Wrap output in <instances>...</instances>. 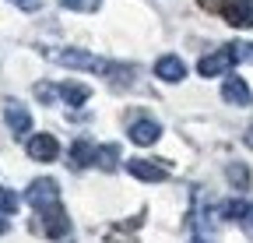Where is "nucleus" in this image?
Masks as SVG:
<instances>
[{"mask_svg":"<svg viewBox=\"0 0 253 243\" xmlns=\"http://www.w3.org/2000/svg\"><path fill=\"white\" fill-rule=\"evenodd\" d=\"M243 141H246V148H253V127H246V134H243Z\"/></svg>","mask_w":253,"mask_h":243,"instance_id":"nucleus-21","label":"nucleus"},{"mask_svg":"<svg viewBox=\"0 0 253 243\" xmlns=\"http://www.w3.org/2000/svg\"><path fill=\"white\" fill-rule=\"evenodd\" d=\"M67 11H81V14H91V11H99L102 7V0H60Z\"/></svg>","mask_w":253,"mask_h":243,"instance_id":"nucleus-18","label":"nucleus"},{"mask_svg":"<svg viewBox=\"0 0 253 243\" xmlns=\"http://www.w3.org/2000/svg\"><path fill=\"white\" fill-rule=\"evenodd\" d=\"M229 67H236V46H221L218 53L201 56V64H197L201 78H218V74H225Z\"/></svg>","mask_w":253,"mask_h":243,"instance_id":"nucleus-3","label":"nucleus"},{"mask_svg":"<svg viewBox=\"0 0 253 243\" xmlns=\"http://www.w3.org/2000/svg\"><path fill=\"white\" fill-rule=\"evenodd\" d=\"M56 60L63 67H78V71H91V74H109V64L95 53H84V49H60Z\"/></svg>","mask_w":253,"mask_h":243,"instance_id":"nucleus-2","label":"nucleus"},{"mask_svg":"<svg viewBox=\"0 0 253 243\" xmlns=\"http://www.w3.org/2000/svg\"><path fill=\"white\" fill-rule=\"evenodd\" d=\"M201 7H218L236 28H253V0H201Z\"/></svg>","mask_w":253,"mask_h":243,"instance_id":"nucleus-1","label":"nucleus"},{"mask_svg":"<svg viewBox=\"0 0 253 243\" xmlns=\"http://www.w3.org/2000/svg\"><path fill=\"white\" fill-rule=\"evenodd\" d=\"M18 11H39V0H11Z\"/></svg>","mask_w":253,"mask_h":243,"instance_id":"nucleus-20","label":"nucleus"},{"mask_svg":"<svg viewBox=\"0 0 253 243\" xmlns=\"http://www.w3.org/2000/svg\"><path fill=\"white\" fill-rule=\"evenodd\" d=\"M158 134H162V127H158L155 120H137V124H130V141L134 145H155Z\"/></svg>","mask_w":253,"mask_h":243,"instance_id":"nucleus-12","label":"nucleus"},{"mask_svg":"<svg viewBox=\"0 0 253 243\" xmlns=\"http://www.w3.org/2000/svg\"><path fill=\"white\" fill-rule=\"evenodd\" d=\"M53 92H56V85H36V99H39V102H53V99H56Z\"/></svg>","mask_w":253,"mask_h":243,"instance_id":"nucleus-19","label":"nucleus"},{"mask_svg":"<svg viewBox=\"0 0 253 243\" xmlns=\"http://www.w3.org/2000/svg\"><path fill=\"white\" fill-rule=\"evenodd\" d=\"M246 211H250V204H246V201L229 197L225 204H221V219H229V222H236V219H239V222H243V219H246Z\"/></svg>","mask_w":253,"mask_h":243,"instance_id":"nucleus-15","label":"nucleus"},{"mask_svg":"<svg viewBox=\"0 0 253 243\" xmlns=\"http://www.w3.org/2000/svg\"><path fill=\"white\" fill-rule=\"evenodd\" d=\"M21 204V197L11 191V187H0V215H14Z\"/></svg>","mask_w":253,"mask_h":243,"instance_id":"nucleus-17","label":"nucleus"},{"mask_svg":"<svg viewBox=\"0 0 253 243\" xmlns=\"http://www.w3.org/2000/svg\"><path fill=\"white\" fill-rule=\"evenodd\" d=\"M246 219H250V233H253V204H250V211H246Z\"/></svg>","mask_w":253,"mask_h":243,"instance_id":"nucleus-23","label":"nucleus"},{"mask_svg":"<svg viewBox=\"0 0 253 243\" xmlns=\"http://www.w3.org/2000/svg\"><path fill=\"white\" fill-rule=\"evenodd\" d=\"M25 197H28V204L32 208H49V204H60V184L56 180H36L28 191H25Z\"/></svg>","mask_w":253,"mask_h":243,"instance_id":"nucleus-4","label":"nucleus"},{"mask_svg":"<svg viewBox=\"0 0 253 243\" xmlns=\"http://www.w3.org/2000/svg\"><path fill=\"white\" fill-rule=\"evenodd\" d=\"M4 233H7V219H4V215H0V236H4Z\"/></svg>","mask_w":253,"mask_h":243,"instance_id":"nucleus-22","label":"nucleus"},{"mask_svg":"<svg viewBox=\"0 0 253 243\" xmlns=\"http://www.w3.org/2000/svg\"><path fill=\"white\" fill-rule=\"evenodd\" d=\"M56 92H60V99L67 106H84L88 96H91V88L81 85V81H63V85H56Z\"/></svg>","mask_w":253,"mask_h":243,"instance_id":"nucleus-11","label":"nucleus"},{"mask_svg":"<svg viewBox=\"0 0 253 243\" xmlns=\"http://www.w3.org/2000/svg\"><path fill=\"white\" fill-rule=\"evenodd\" d=\"M126 173L134 180H144V184H158V180H166V169L155 166V162H144V159H130L126 162Z\"/></svg>","mask_w":253,"mask_h":243,"instance_id":"nucleus-10","label":"nucleus"},{"mask_svg":"<svg viewBox=\"0 0 253 243\" xmlns=\"http://www.w3.org/2000/svg\"><path fill=\"white\" fill-rule=\"evenodd\" d=\"M39 219H42V229H46L49 240H63V236L71 233V219H67V211H63L60 204L42 208V211H39Z\"/></svg>","mask_w":253,"mask_h":243,"instance_id":"nucleus-5","label":"nucleus"},{"mask_svg":"<svg viewBox=\"0 0 253 243\" xmlns=\"http://www.w3.org/2000/svg\"><path fill=\"white\" fill-rule=\"evenodd\" d=\"M155 74L162 78V81H183V74H186V64H183L179 56L166 53V56H158V60H155Z\"/></svg>","mask_w":253,"mask_h":243,"instance_id":"nucleus-9","label":"nucleus"},{"mask_svg":"<svg viewBox=\"0 0 253 243\" xmlns=\"http://www.w3.org/2000/svg\"><path fill=\"white\" fill-rule=\"evenodd\" d=\"M71 162H74V166H91V162H95V145L84 141V138L74 141V148H71Z\"/></svg>","mask_w":253,"mask_h":243,"instance_id":"nucleus-14","label":"nucleus"},{"mask_svg":"<svg viewBox=\"0 0 253 243\" xmlns=\"http://www.w3.org/2000/svg\"><path fill=\"white\" fill-rule=\"evenodd\" d=\"M221 99L232 102V106H250V85L239 74H229L225 85H221Z\"/></svg>","mask_w":253,"mask_h":243,"instance_id":"nucleus-8","label":"nucleus"},{"mask_svg":"<svg viewBox=\"0 0 253 243\" xmlns=\"http://www.w3.org/2000/svg\"><path fill=\"white\" fill-rule=\"evenodd\" d=\"M4 120H7V127H11L14 138H25L32 131V116H28V109L21 102H7L4 106Z\"/></svg>","mask_w":253,"mask_h":243,"instance_id":"nucleus-7","label":"nucleus"},{"mask_svg":"<svg viewBox=\"0 0 253 243\" xmlns=\"http://www.w3.org/2000/svg\"><path fill=\"white\" fill-rule=\"evenodd\" d=\"M28 155L36 162H53L60 155V145L53 134H36V138H28Z\"/></svg>","mask_w":253,"mask_h":243,"instance_id":"nucleus-6","label":"nucleus"},{"mask_svg":"<svg viewBox=\"0 0 253 243\" xmlns=\"http://www.w3.org/2000/svg\"><path fill=\"white\" fill-rule=\"evenodd\" d=\"M190 243H204V240H201V236H194V240H190Z\"/></svg>","mask_w":253,"mask_h":243,"instance_id":"nucleus-24","label":"nucleus"},{"mask_svg":"<svg viewBox=\"0 0 253 243\" xmlns=\"http://www.w3.org/2000/svg\"><path fill=\"white\" fill-rule=\"evenodd\" d=\"M225 176H229V184L236 187V191H246L253 180H250V166H243V162H229L225 166Z\"/></svg>","mask_w":253,"mask_h":243,"instance_id":"nucleus-13","label":"nucleus"},{"mask_svg":"<svg viewBox=\"0 0 253 243\" xmlns=\"http://www.w3.org/2000/svg\"><path fill=\"white\" fill-rule=\"evenodd\" d=\"M116 151H120L116 145H102V148H95V166H102V169H113V166H116V159H120Z\"/></svg>","mask_w":253,"mask_h":243,"instance_id":"nucleus-16","label":"nucleus"}]
</instances>
